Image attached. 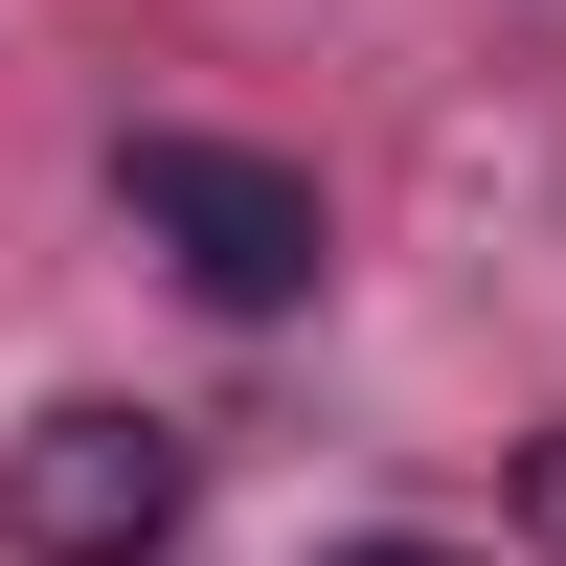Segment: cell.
Wrapping results in <instances>:
<instances>
[{
  "instance_id": "obj_2",
  "label": "cell",
  "mask_w": 566,
  "mask_h": 566,
  "mask_svg": "<svg viewBox=\"0 0 566 566\" xmlns=\"http://www.w3.org/2000/svg\"><path fill=\"white\" fill-rule=\"evenodd\" d=\"M181 499H205V453H181L159 408H45V431L0 453V544L23 566H159Z\"/></svg>"
},
{
  "instance_id": "obj_3",
  "label": "cell",
  "mask_w": 566,
  "mask_h": 566,
  "mask_svg": "<svg viewBox=\"0 0 566 566\" xmlns=\"http://www.w3.org/2000/svg\"><path fill=\"white\" fill-rule=\"evenodd\" d=\"M522 544H566V431H544V453H522Z\"/></svg>"
},
{
  "instance_id": "obj_1",
  "label": "cell",
  "mask_w": 566,
  "mask_h": 566,
  "mask_svg": "<svg viewBox=\"0 0 566 566\" xmlns=\"http://www.w3.org/2000/svg\"><path fill=\"white\" fill-rule=\"evenodd\" d=\"M114 205H136V250L205 317H295L317 295V181L250 159V136H114Z\"/></svg>"
},
{
  "instance_id": "obj_4",
  "label": "cell",
  "mask_w": 566,
  "mask_h": 566,
  "mask_svg": "<svg viewBox=\"0 0 566 566\" xmlns=\"http://www.w3.org/2000/svg\"><path fill=\"white\" fill-rule=\"evenodd\" d=\"M340 566H476V544H340Z\"/></svg>"
}]
</instances>
